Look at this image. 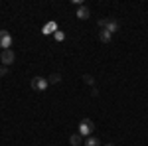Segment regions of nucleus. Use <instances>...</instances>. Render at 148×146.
Segmentation results:
<instances>
[{
	"label": "nucleus",
	"instance_id": "obj_14",
	"mask_svg": "<svg viewBox=\"0 0 148 146\" xmlns=\"http://www.w3.org/2000/svg\"><path fill=\"white\" fill-rule=\"evenodd\" d=\"M83 79H85V83H89V85L93 83V77H91V75H83Z\"/></svg>",
	"mask_w": 148,
	"mask_h": 146
},
{
	"label": "nucleus",
	"instance_id": "obj_12",
	"mask_svg": "<svg viewBox=\"0 0 148 146\" xmlns=\"http://www.w3.org/2000/svg\"><path fill=\"white\" fill-rule=\"evenodd\" d=\"M53 38H56L57 42H63V40H65V34H63V32H56V34H53Z\"/></svg>",
	"mask_w": 148,
	"mask_h": 146
},
{
	"label": "nucleus",
	"instance_id": "obj_10",
	"mask_svg": "<svg viewBox=\"0 0 148 146\" xmlns=\"http://www.w3.org/2000/svg\"><path fill=\"white\" fill-rule=\"evenodd\" d=\"M85 146H101V140L95 136H89V138H85Z\"/></svg>",
	"mask_w": 148,
	"mask_h": 146
},
{
	"label": "nucleus",
	"instance_id": "obj_4",
	"mask_svg": "<svg viewBox=\"0 0 148 146\" xmlns=\"http://www.w3.org/2000/svg\"><path fill=\"white\" fill-rule=\"evenodd\" d=\"M10 45H12V36L6 30H0V47L10 49Z\"/></svg>",
	"mask_w": 148,
	"mask_h": 146
},
{
	"label": "nucleus",
	"instance_id": "obj_3",
	"mask_svg": "<svg viewBox=\"0 0 148 146\" xmlns=\"http://www.w3.org/2000/svg\"><path fill=\"white\" fill-rule=\"evenodd\" d=\"M47 79H44V77H34L32 79V89L34 91H46L47 89Z\"/></svg>",
	"mask_w": 148,
	"mask_h": 146
},
{
	"label": "nucleus",
	"instance_id": "obj_5",
	"mask_svg": "<svg viewBox=\"0 0 148 146\" xmlns=\"http://www.w3.org/2000/svg\"><path fill=\"white\" fill-rule=\"evenodd\" d=\"M14 57H16V56H14V51H12V49H4V51H2V56H0V59H2V63L8 67L10 63H14Z\"/></svg>",
	"mask_w": 148,
	"mask_h": 146
},
{
	"label": "nucleus",
	"instance_id": "obj_13",
	"mask_svg": "<svg viewBox=\"0 0 148 146\" xmlns=\"http://www.w3.org/2000/svg\"><path fill=\"white\" fill-rule=\"evenodd\" d=\"M2 75H8V67H6V65L0 67V77H2Z\"/></svg>",
	"mask_w": 148,
	"mask_h": 146
},
{
	"label": "nucleus",
	"instance_id": "obj_8",
	"mask_svg": "<svg viewBox=\"0 0 148 146\" xmlns=\"http://www.w3.org/2000/svg\"><path fill=\"white\" fill-rule=\"evenodd\" d=\"M111 36H113V34H109L107 30H101V32H99V38H101L103 44H109V42H111Z\"/></svg>",
	"mask_w": 148,
	"mask_h": 146
},
{
	"label": "nucleus",
	"instance_id": "obj_15",
	"mask_svg": "<svg viewBox=\"0 0 148 146\" xmlns=\"http://www.w3.org/2000/svg\"><path fill=\"white\" fill-rule=\"evenodd\" d=\"M107 146H113V144H107Z\"/></svg>",
	"mask_w": 148,
	"mask_h": 146
},
{
	"label": "nucleus",
	"instance_id": "obj_2",
	"mask_svg": "<svg viewBox=\"0 0 148 146\" xmlns=\"http://www.w3.org/2000/svg\"><path fill=\"white\" fill-rule=\"evenodd\" d=\"M99 28L101 30H107L109 34H114L119 30V24L114 22V20H99Z\"/></svg>",
	"mask_w": 148,
	"mask_h": 146
},
{
	"label": "nucleus",
	"instance_id": "obj_7",
	"mask_svg": "<svg viewBox=\"0 0 148 146\" xmlns=\"http://www.w3.org/2000/svg\"><path fill=\"white\" fill-rule=\"evenodd\" d=\"M42 32H44V34H56L57 32V24L56 22H47L46 26L42 28Z\"/></svg>",
	"mask_w": 148,
	"mask_h": 146
},
{
	"label": "nucleus",
	"instance_id": "obj_11",
	"mask_svg": "<svg viewBox=\"0 0 148 146\" xmlns=\"http://www.w3.org/2000/svg\"><path fill=\"white\" fill-rule=\"evenodd\" d=\"M47 81H49V83H59V81H61V75H59V73H51Z\"/></svg>",
	"mask_w": 148,
	"mask_h": 146
},
{
	"label": "nucleus",
	"instance_id": "obj_6",
	"mask_svg": "<svg viewBox=\"0 0 148 146\" xmlns=\"http://www.w3.org/2000/svg\"><path fill=\"white\" fill-rule=\"evenodd\" d=\"M77 18H79V20H87V18H89V8L81 4L79 8H77Z\"/></svg>",
	"mask_w": 148,
	"mask_h": 146
},
{
	"label": "nucleus",
	"instance_id": "obj_1",
	"mask_svg": "<svg viewBox=\"0 0 148 146\" xmlns=\"http://www.w3.org/2000/svg\"><path fill=\"white\" fill-rule=\"evenodd\" d=\"M93 130H95V124H93L91 119H83L79 123V134L81 136H89Z\"/></svg>",
	"mask_w": 148,
	"mask_h": 146
},
{
	"label": "nucleus",
	"instance_id": "obj_9",
	"mask_svg": "<svg viewBox=\"0 0 148 146\" xmlns=\"http://www.w3.org/2000/svg\"><path fill=\"white\" fill-rule=\"evenodd\" d=\"M69 142H71L73 146H79L81 142H83V136H81L79 132H77V134H71V138H69Z\"/></svg>",
	"mask_w": 148,
	"mask_h": 146
}]
</instances>
